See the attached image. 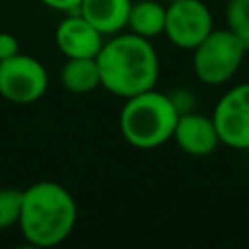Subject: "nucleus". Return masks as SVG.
Here are the masks:
<instances>
[{"instance_id": "6e6552de", "label": "nucleus", "mask_w": 249, "mask_h": 249, "mask_svg": "<svg viewBox=\"0 0 249 249\" xmlns=\"http://www.w3.org/2000/svg\"><path fill=\"white\" fill-rule=\"evenodd\" d=\"M103 37L80 12H70L54 29L56 49L66 58H95L105 43Z\"/></svg>"}, {"instance_id": "4468645a", "label": "nucleus", "mask_w": 249, "mask_h": 249, "mask_svg": "<svg viewBox=\"0 0 249 249\" xmlns=\"http://www.w3.org/2000/svg\"><path fill=\"white\" fill-rule=\"evenodd\" d=\"M23 191L0 189V230L12 228L19 222Z\"/></svg>"}, {"instance_id": "9b49d317", "label": "nucleus", "mask_w": 249, "mask_h": 249, "mask_svg": "<svg viewBox=\"0 0 249 249\" xmlns=\"http://www.w3.org/2000/svg\"><path fill=\"white\" fill-rule=\"evenodd\" d=\"M58 78L64 89L76 95H84L101 88V76L95 58H66Z\"/></svg>"}, {"instance_id": "f8f14e48", "label": "nucleus", "mask_w": 249, "mask_h": 249, "mask_svg": "<svg viewBox=\"0 0 249 249\" xmlns=\"http://www.w3.org/2000/svg\"><path fill=\"white\" fill-rule=\"evenodd\" d=\"M126 27L144 39H154L165 29V6L156 0H140L132 4Z\"/></svg>"}, {"instance_id": "f257e3e1", "label": "nucleus", "mask_w": 249, "mask_h": 249, "mask_svg": "<svg viewBox=\"0 0 249 249\" xmlns=\"http://www.w3.org/2000/svg\"><path fill=\"white\" fill-rule=\"evenodd\" d=\"M95 60L101 88L123 99L152 89L160 78V58L154 45L130 31L111 35Z\"/></svg>"}, {"instance_id": "a211bd4d", "label": "nucleus", "mask_w": 249, "mask_h": 249, "mask_svg": "<svg viewBox=\"0 0 249 249\" xmlns=\"http://www.w3.org/2000/svg\"><path fill=\"white\" fill-rule=\"evenodd\" d=\"M165 4H171V2H177V0H163Z\"/></svg>"}, {"instance_id": "2eb2a0df", "label": "nucleus", "mask_w": 249, "mask_h": 249, "mask_svg": "<svg viewBox=\"0 0 249 249\" xmlns=\"http://www.w3.org/2000/svg\"><path fill=\"white\" fill-rule=\"evenodd\" d=\"M19 53V41L8 31H0V60H6Z\"/></svg>"}, {"instance_id": "f3484780", "label": "nucleus", "mask_w": 249, "mask_h": 249, "mask_svg": "<svg viewBox=\"0 0 249 249\" xmlns=\"http://www.w3.org/2000/svg\"><path fill=\"white\" fill-rule=\"evenodd\" d=\"M43 6L51 8V10H56V12H64V14H70V12H78L82 0H39Z\"/></svg>"}, {"instance_id": "0eeeda50", "label": "nucleus", "mask_w": 249, "mask_h": 249, "mask_svg": "<svg viewBox=\"0 0 249 249\" xmlns=\"http://www.w3.org/2000/svg\"><path fill=\"white\" fill-rule=\"evenodd\" d=\"M212 29V12L202 0H177L167 4L163 35L175 47L193 51Z\"/></svg>"}, {"instance_id": "dca6fc26", "label": "nucleus", "mask_w": 249, "mask_h": 249, "mask_svg": "<svg viewBox=\"0 0 249 249\" xmlns=\"http://www.w3.org/2000/svg\"><path fill=\"white\" fill-rule=\"evenodd\" d=\"M169 97H171L173 105L177 107L179 115L193 109V95H191V91H187V89H175V91L169 93Z\"/></svg>"}, {"instance_id": "423d86ee", "label": "nucleus", "mask_w": 249, "mask_h": 249, "mask_svg": "<svg viewBox=\"0 0 249 249\" xmlns=\"http://www.w3.org/2000/svg\"><path fill=\"white\" fill-rule=\"evenodd\" d=\"M212 121L220 144L231 150H249V82L230 88L214 105Z\"/></svg>"}, {"instance_id": "39448f33", "label": "nucleus", "mask_w": 249, "mask_h": 249, "mask_svg": "<svg viewBox=\"0 0 249 249\" xmlns=\"http://www.w3.org/2000/svg\"><path fill=\"white\" fill-rule=\"evenodd\" d=\"M49 88V74L41 60L29 54H14L0 60V95L18 105L41 99Z\"/></svg>"}, {"instance_id": "ddd939ff", "label": "nucleus", "mask_w": 249, "mask_h": 249, "mask_svg": "<svg viewBox=\"0 0 249 249\" xmlns=\"http://www.w3.org/2000/svg\"><path fill=\"white\" fill-rule=\"evenodd\" d=\"M226 23H228V29L249 51V0H228Z\"/></svg>"}, {"instance_id": "9d476101", "label": "nucleus", "mask_w": 249, "mask_h": 249, "mask_svg": "<svg viewBox=\"0 0 249 249\" xmlns=\"http://www.w3.org/2000/svg\"><path fill=\"white\" fill-rule=\"evenodd\" d=\"M132 0H82L78 12L103 35H117L128 23Z\"/></svg>"}, {"instance_id": "20e7f679", "label": "nucleus", "mask_w": 249, "mask_h": 249, "mask_svg": "<svg viewBox=\"0 0 249 249\" xmlns=\"http://www.w3.org/2000/svg\"><path fill=\"white\" fill-rule=\"evenodd\" d=\"M245 53L243 43L228 27L212 29L193 49V72L206 86H222L237 74Z\"/></svg>"}, {"instance_id": "1a4fd4ad", "label": "nucleus", "mask_w": 249, "mask_h": 249, "mask_svg": "<svg viewBox=\"0 0 249 249\" xmlns=\"http://www.w3.org/2000/svg\"><path fill=\"white\" fill-rule=\"evenodd\" d=\"M173 140L185 154L195 158L210 156L220 144V136L212 117L193 111L179 115L173 130Z\"/></svg>"}, {"instance_id": "7ed1b4c3", "label": "nucleus", "mask_w": 249, "mask_h": 249, "mask_svg": "<svg viewBox=\"0 0 249 249\" xmlns=\"http://www.w3.org/2000/svg\"><path fill=\"white\" fill-rule=\"evenodd\" d=\"M179 111L169 93L154 88L126 97L119 115L123 138L138 150H154L173 138Z\"/></svg>"}, {"instance_id": "f03ea898", "label": "nucleus", "mask_w": 249, "mask_h": 249, "mask_svg": "<svg viewBox=\"0 0 249 249\" xmlns=\"http://www.w3.org/2000/svg\"><path fill=\"white\" fill-rule=\"evenodd\" d=\"M78 204L72 193L56 181H39L23 191L19 231L29 245L54 247L74 230Z\"/></svg>"}]
</instances>
